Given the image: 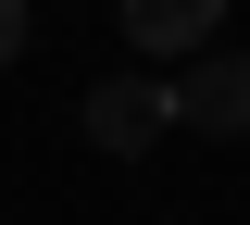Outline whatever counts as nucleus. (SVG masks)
<instances>
[{
	"label": "nucleus",
	"mask_w": 250,
	"mask_h": 225,
	"mask_svg": "<svg viewBox=\"0 0 250 225\" xmlns=\"http://www.w3.org/2000/svg\"><path fill=\"white\" fill-rule=\"evenodd\" d=\"M188 138H250V50H188V75H163Z\"/></svg>",
	"instance_id": "nucleus-1"
},
{
	"label": "nucleus",
	"mask_w": 250,
	"mask_h": 225,
	"mask_svg": "<svg viewBox=\"0 0 250 225\" xmlns=\"http://www.w3.org/2000/svg\"><path fill=\"white\" fill-rule=\"evenodd\" d=\"M163 125H175V100H163V75H113V88H88V138H100L113 163H138V150H150Z\"/></svg>",
	"instance_id": "nucleus-2"
},
{
	"label": "nucleus",
	"mask_w": 250,
	"mask_h": 225,
	"mask_svg": "<svg viewBox=\"0 0 250 225\" xmlns=\"http://www.w3.org/2000/svg\"><path fill=\"white\" fill-rule=\"evenodd\" d=\"M125 38H138V50H213L225 0H125Z\"/></svg>",
	"instance_id": "nucleus-3"
},
{
	"label": "nucleus",
	"mask_w": 250,
	"mask_h": 225,
	"mask_svg": "<svg viewBox=\"0 0 250 225\" xmlns=\"http://www.w3.org/2000/svg\"><path fill=\"white\" fill-rule=\"evenodd\" d=\"M13 50H25V0H0V63H13Z\"/></svg>",
	"instance_id": "nucleus-4"
}]
</instances>
